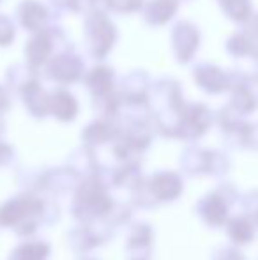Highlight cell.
Masks as SVG:
<instances>
[{"instance_id": "1", "label": "cell", "mask_w": 258, "mask_h": 260, "mask_svg": "<svg viewBox=\"0 0 258 260\" xmlns=\"http://www.w3.org/2000/svg\"><path fill=\"white\" fill-rule=\"evenodd\" d=\"M25 14H23V23L27 25V27L30 28H38L39 25L43 23V20H45V9L39 6H35V4H25Z\"/></svg>"}]
</instances>
